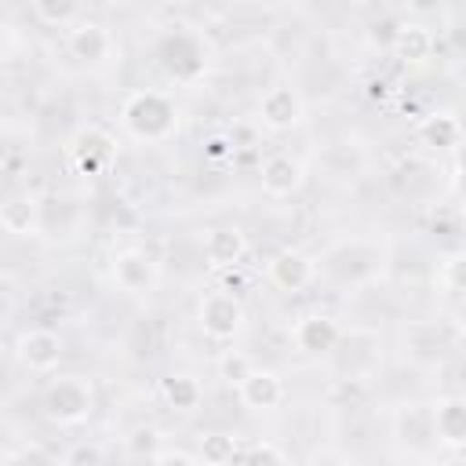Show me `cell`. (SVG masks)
Listing matches in <instances>:
<instances>
[{"label":"cell","instance_id":"obj_26","mask_svg":"<svg viewBox=\"0 0 466 466\" xmlns=\"http://www.w3.org/2000/svg\"><path fill=\"white\" fill-rule=\"evenodd\" d=\"M251 371H255V360H251L244 350H226V353L218 357V375H222L229 386H240Z\"/></svg>","mask_w":466,"mask_h":466},{"label":"cell","instance_id":"obj_32","mask_svg":"<svg viewBox=\"0 0 466 466\" xmlns=\"http://www.w3.org/2000/svg\"><path fill=\"white\" fill-rule=\"evenodd\" d=\"M200 146H204V157H208V160H229V157L237 153V146H233V138H229L226 131H215V135H208Z\"/></svg>","mask_w":466,"mask_h":466},{"label":"cell","instance_id":"obj_2","mask_svg":"<svg viewBox=\"0 0 466 466\" xmlns=\"http://www.w3.org/2000/svg\"><path fill=\"white\" fill-rule=\"evenodd\" d=\"M157 62L175 84H197L208 73V44L189 25H171L157 40Z\"/></svg>","mask_w":466,"mask_h":466},{"label":"cell","instance_id":"obj_34","mask_svg":"<svg viewBox=\"0 0 466 466\" xmlns=\"http://www.w3.org/2000/svg\"><path fill=\"white\" fill-rule=\"evenodd\" d=\"M451 320H455V328L466 335V295L455 302V309H451Z\"/></svg>","mask_w":466,"mask_h":466},{"label":"cell","instance_id":"obj_5","mask_svg":"<svg viewBox=\"0 0 466 466\" xmlns=\"http://www.w3.org/2000/svg\"><path fill=\"white\" fill-rule=\"evenodd\" d=\"M324 269L339 280V284H368L382 273V251L375 244H364V240H346V244H335L328 255H324Z\"/></svg>","mask_w":466,"mask_h":466},{"label":"cell","instance_id":"obj_7","mask_svg":"<svg viewBox=\"0 0 466 466\" xmlns=\"http://www.w3.org/2000/svg\"><path fill=\"white\" fill-rule=\"evenodd\" d=\"M113 284L127 295H149L160 284V262L142 248H124L113 255Z\"/></svg>","mask_w":466,"mask_h":466},{"label":"cell","instance_id":"obj_20","mask_svg":"<svg viewBox=\"0 0 466 466\" xmlns=\"http://www.w3.org/2000/svg\"><path fill=\"white\" fill-rule=\"evenodd\" d=\"M0 222L15 237H33L40 229V208H36V200L29 193H11L4 200V208H0Z\"/></svg>","mask_w":466,"mask_h":466},{"label":"cell","instance_id":"obj_10","mask_svg":"<svg viewBox=\"0 0 466 466\" xmlns=\"http://www.w3.org/2000/svg\"><path fill=\"white\" fill-rule=\"evenodd\" d=\"M291 339L309 357H331L335 346L342 342V324L335 317H328V313H306V317L295 320Z\"/></svg>","mask_w":466,"mask_h":466},{"label":"cell","instance_id":"obj_11","mask_svg":"<svg viewBox=\"0 0 466 466\" xmlns=\"http://www.w3.org/2000/svg\"><path fill=\"white\" fill-rule=\"evenodd\" d=\"M15 353H18L22 368H29V371H55L62 353H66V342L51 328H29V331L18 335Z\"/></svg>","mask_w":466,"mask_h":466},{"label":"cell","instance_id":"obj_3","mask_svg":"<svg viewBox=\"0 0 466 466\" xmlns=\"http://www.w3.org/2000/svg\"><path fill=\"white\" fill-rule=\"evenodd\" d=\"M44 415L58 426H80L95 411V390L84 375H58L44 390Z\"/></svg>","mask_w":466,"mask_h":466},{"label":"cell","instance_id":"obj_23","mask_svg":"<svg viewBox=\"0 0 466 466\" xmlns=\"http://www.w3.org/2000/svg\"><path fill=\"white\" fill-rule=\"evenodd\" d=\"M160 393H164L167 408H175V411H197V408L204 404V386H200V379H193V375H186V371L167 375L164 386H160Z\"/></svg>","mask_w":466,"mask_h":466},{"label":"cell","instance_id":"obj_28","mask_svg":"<svg viewBox=\"0 0 466 466\" xmlns=\"http://www.w3.org/2000/svg\"><path fill=\"white\" fill-rule=\"evenodd\" d=\"M58 466H106V455L98 444L91 441H80V444H69L66 455L58 459Z\"/></svg>","mask_w":466,"mask_h":466},{"label":"cell","instance_id":"obj_33","mask_svg":"<svg viewBox=\"0 0 466 466\" xmlns=\"http://www.w3.org/2000/svg\"><path fill=\"white\" fill-rule=\"evenodd\" d=\"M153 466H204V462L193 459L189 451H178V448H175V451H160V455L153 459Z\"/></svg>","mask_w":466,"mask_h":466},{"label":"cell","instance_id":"obj_13","mask_svg":"<svg viewBox=\"0 0 466 466\" xmlns=\"http://www.w3.org/2000/svg\"><path fill=\"white\" fill-rule=\"evenodd\" d=\"M258 120L269 131H291L302 120V98L291 84H273L258 98Z\"/></svg>","mask_w":466,"mask_h":466},{"label":"cell","instance_id":"obj_29","mask_svg":"<svg viewBox=\"0 0 466 466\" xmlns=\"http://www.w3.org/2000/svg\"><path fill=\"white\" fill-rule=\"evenodd\" d=\"M400 25H404V18H397V15H382V18H375V22H371V29H368V40H371L375 47H386V51H393Z\"/></svg>","mask_w":466,"mask_h":466},{"label":"cell","instance_id":"obj_1","mask_svg":"<svg viewBox=\"0 0 466 466\" xmlns=\"http://www.w3.org/2000/svg\"><path fill=\"white\" fill-rule=\"evenodd\" d=\"M120 124L138 142H164L178 131V106L157 87H138L120 106Z\"/></svg>","mask_w":466,"mask_h":466},{"label":"cell","instance_id":"obj_15","mask_svg":"<svg viewBox=\"0 0 466 466\" xmlns=\"http://www.w3.org/2000/svg\"><path fill=\"white\" fill-rule=\"evenodd\" d=\"M448 350V331L433 320H411L404 328V357L415 364H437Z\"/></svg>","mask_w":466,"mask_h":466},{"label":"cell","instance_id":"obj_25","mask_svg":"<svg viewBox=\"0 0 466 466\" xmlns=\"http://www.w3.org/2000/svg\"><path fill=\"white\" fill-rule=\"evenodd\" d=\"M33 15L47 25H76L80 4L76 0H33Z\"/></svg>","mask_w":466,"mask_h":466},{"label":"cell","instance_id":"obj_19","mask_svg":"<svg viewBox=\"0 0 466 466\" xmlns=\"http://www.w3.org/2000/svg\"><path fill=\"white\" fill-rule=\"evenodd\" d=\"M419 142L426 146V149H459L462 146V124L451 116V113H430V116H422V124H419Z\"/></svg>","mask_w":466,"mask_h":466},{"label":"cell","instance_id":"obj_17","mask_svg":"<svg viewBox=\"0 0 466 466\" xmlns=\"http://www.w3.org/2000/svg\"><path fill=\"white\" fill-rule=\"evenodd\" d=\"M430 415L444 448H466V397H441L430 404Z\"/></svg>","mask_w":466,"mask_h":466},{"label":"cell","instance_id":"obj_18","mask_svg":"<svg viewBox=\"0 0 466 466\" xmlns=\"http://www.w3.org/2000/svg\"><path fill=\"white\" fill-rule=\"evenodd\" d=\"M237 397H240V404L251 408V411H273V408H280V400H284V382H280L273 371L255 368V371L237 386Z\"/></svg>","mask_w":466,"mask_h":466},{"label":"cell","instance_id":"obj_27","mask_svg":"<svg viewBox=\"0 0 466 466\" xmlns=\"http://www.w3.org/2000/svg\"><path fill=\"white\" fill-rule=\"evenodd\" d=\"M441 284L448 291H455L459 299L466 295V251H451L444 262H441Z\"/></svg>","mask_w":466,"mask_h":466},{"label":"cell","instance_id":"obj_12","mask_svg":"<svg viewBox=\"0 0 466 466\" xmlns=\"http://www.w3.org/2000/svg\"><path fill=\"white\" fill-rule=\"evenodd\" d=\"M269 280H273V288H280V291H288V295H299V291H306L309 284H313V277H317V262L306 255V251H299V248H280L273 258H269Z\"/></svg>","mask_w":466,"mask_h":466},{"label":"cell","instance_id":"obj_14","mask_svg":"<svg viewBox=\"0 0 466 466\" xmlns=\"http://www.w3.org/2000/svg\"><path fill=\"white\" fill-rule=\"evenodd\" d=\"M244 251H248V240H244V233L237 226H215V229L204 233V262L215 273L237 269Z\"/></svg>","mask_w":466,"mask_h":466},{"label":"cell","instance_id":"obj_6","mask_svg":"<svg viewBox=\"0 0 466 466\" xmlns=\"http://www.w3.org/2000/svg\"><path fill=\"white\" fill-rule=\"evenodd\" d=\"M197 324H200V331L208 335V339H215V342H226V339H233L237 331H240V324H244V306H240V299L233 295V291H208L204 299H200V306H197Z\"/></svg>","mask_w":466,"mask_h":466},{"label":"cell","instance_id":"obj_4","mask_svg":"<svg viewBox=\"0 0 466 466\" xmlns=\"http://www.w3.org/2000/svg\"><path fill=\"white\" fill-rule=\"evenodd\" d=\"M335 371L342 382H364L382 364V342L371 328H350L342 331V342L335 346Z\"/></svg>","mask_w":466,"mask_h":466},{"label":"cell","instance_id":"obj_8","mask_svg":"<svg viewBox=\"0 0 466 466\" xmlns=\"http://www.w3.org/2000/svg\"><path fill=\"white\" fill-rule=\"evenodd\" d=\"M66 47H69V55H73L80 66H87V69L106 66V62L113 58V51H116L113 33H109L102 22H95V18H80V22L69 29Z\"/></svg>","mask_w":466,"mask_h":466},{"label":"cell","instance_id":"obj_9","mask_svg":"<svg viewBox=\"0 0 466 466\" xmlns=\"http://www.w3.org/2000/svg\"><path fill=\"white\" fill-rule=\"evenodd\" d=\"M69 157H73V167L80 175H102L109 171L113 157H116V138L98 127V124H87L73 142H69Z\"/></svg>","mask_w":466,"mask_h":466},{"label":"cell","instance_id":"obj_16","mask_svg":"<svg viewBox=\"0 0 466 466\" xmlns=\"http://www.w3.org/2000/svg\"><path fill=\"white\" fill-rule=\"evenodd\" d=\"M302 178H306L302 160L291 157V153H273V157H266L262 167H258V182H262V189H266L269 197H291V193H299Z\"/></svg>","mask_w":466,"mask_h":466},{"label":"cell","instance_id":"obj_30","mask_svg":"<svg viewBox=\"0 0 466 466\" xmlns=\"http://www.w3.org/2000/svg\"><path fill=\"white\" fill-rule=\"evenodd\" d=\"M127 451L131 455H138V459H157L160 455V433L153 430V426H138V430H131L127 433Z\"/></svg>","mask_w":466,"mask_h":466},{"label":"cell","instance_id":"obj_35","mask_svg":"<svg viewBox=\"0 0 466 466\" xmlns=\"http://www.w3.org/2000/svg\"><path fill=\"white\" fill-rule=\"evenodd\" d=\"M459 175L466 178V146H459Z\"/></svg>","mask_w":466,"mask_h":466},{"label":"cell","instance_id":"obj_31","mask_svg":"<svg viewBox=\"0 0 466 466\" xmlns=\"http://www.w3.org/2000/svg\"><path fill=\"white\" fill-rule=\"evenodd\" d=\"M244 466H288V459L273 441H255L244 451Z\"/></svg>","mask_w":466,"mask_h":466},{"label":"cell","instance_id":"obj_21","mask_svg":"<svg viewBox=\"0 0 466 466\" xmlns=\"http://www.w3.org/2000/svg\"><path fill=\"white\" fill-rule=\"evenodd\" d=\"M397 433H400V441L408 444V451H419V455L441 444L437 433H433V415H430V408H419V404L400 415Z\"/></svg>","mask_w":466,"mask_h":466},{"label":"cell","instance_id":"obj_24","mask_svg":"<svg viewBox=\"0 0 466 466\" xmlns=\"http://www.w3.org/2000/svg\"><path fill=\"white\" fill-rule=\"evenodd\" d=\"M197 459L204 466H229L237 459V437L233 433H222V430H211V433H200L197 441Z\"/></svg>","mask_w":466,"mask_h":466},{"label":"cell","instance_id":"obj_36","mask_svg":"<svg viewBox=\"0 0 466 466\" xmlns=\"http://www.w3.org/2000/svg\"><path fill=\"white\" fill-rule=\"evenodd\" d=\"M462 193H466V178H462Z\"/></svg>","mask_w":466,"mask_h":466},{"label":"cell","instance_id":"obj_22","mask_svg":"<svg viewBox=\"0 0 466 466\" xmlns=\"http://www.w3.org/2000/svg\"><path fill=\"white\" fill-rule=\"evenodd\" d=\"M433 47H437V40H433V33H430L422 22H404L400 33H397L393 55H397L400 62H408V66H422V62H430Z\"/></svg>","mask_w":466,"mask_h":466}]
</instances>
